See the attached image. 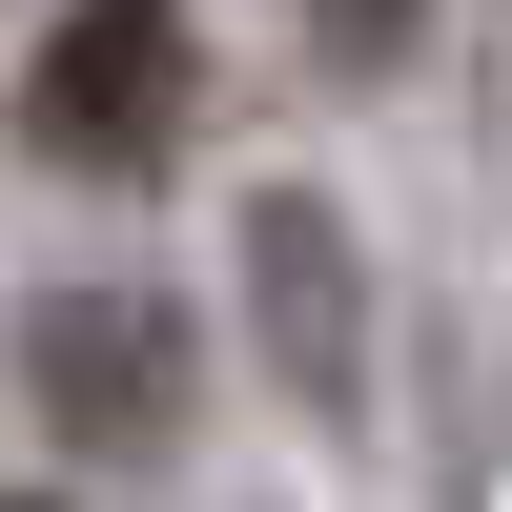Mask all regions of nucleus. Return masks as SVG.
I'll return each instance as SVG.
<instances>
[{
    "label": "nucleus",
    "instance_id": "1",
    "mask_svg": "<svg viewBox=\"0 0 512 512\" xmlns=\"http://www.w3.org/2000/svg\"><path fill=\"white\" fill-rule=\"evenodd\" d=\"M185 103H205L185 0H82V21L21 62V144H41V164H82V185H144V164L185 144Z\"/></svg>",
    "mask_w": 512,
    "mask_h": 512
},
{
    "label": "nucleus",
    "instance_id": "2",
    "mask_svg": "<svg viewBox=\"0 0 512 512\" xmlns=\"http://www.w3.org/2000/svg\"><path fill=\"white\" fill-rule=\"evenodd\" d=\"M21 349H41L21 369L41 431H82V451H164L185 431V308H144V287H62Z\"/></svg>",
    "mask_w": 512,
    "mask_h": 512
},
{
    "label": "nucleus",
    "instance_id": "3",
    "mask_svg": "<svg viewBox=\"0 0 512 512\" xmlns=\"http://www.w3.org/2000/svg\"><path fill=\"white\" fill-rule=\"evenodd\" d=\"M246 246H267V308H287V390L349 410V267H328L308 205H246Z\"/></svg>",
    "mask_w": 512,
    "mask_h": 512
},
{
    "label": "nucleus",
    "instance_id": "4",
    "mask_svg": "<svg viewBox=\"0 0 512 512\" xmlns=\"http://www.w3.org/2000/svg\"><path fill=\"white\" fill-rule=\"evenodd\" d=\"M410 21H431V0H308V41H328V62H390Z\"/></svg>",
    "mask_w": 512,
    "mask_h": 512
},
{
    "label": "nucleus",
    "instance_id": "5",
    "mask_svg": "<svg viewBox=\"0 0 512 512\" xmlns=\"http://www.w3.org/2000/svg\"><path fill=\"white\" fill-rule=\"evenodd\" d=\"M21 512H41V492H21Z\"/></svg>",
    "mask_w": 512,
    "mask_h": 512
}]
</instances>
